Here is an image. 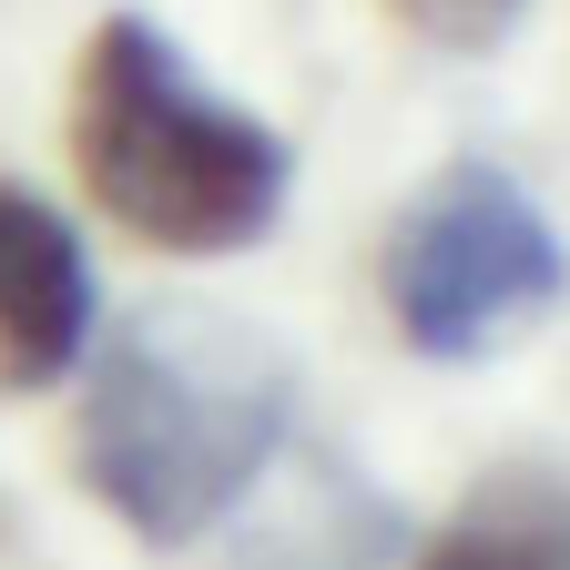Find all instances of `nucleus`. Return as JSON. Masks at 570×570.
Returning <instances> with one entry per match:
<instances>
[{"label": "nucleus", "instance_id": "f03ea898", "mask_svg": "<svg viewBox=\"0 0 570 570\" xmlns=\"http://www.w3.org/2000/svg\"><path fill=\"white\" fill-rule=\"evenodd\" d=\"M71 174L154 255H245L296 194V142L225 102L142 11H112L71 61Z\"/></svg>", "mask_w": 570, "mask_h": 570}, {"label": "nucleus", "instance_id": "0eeeda50", "mask_svg": "<svg viewBox=\"0 0 570 570\" xmlns=\"http://www.w3.org/2000/svg\"><path fill=\"white\" fill-rule=\"evenodd\" d=\"M387 21L417 31L428 51H499L530 21V0H387Z\"/></svg>", "mask_w": 570, "mask_h": 570}, {"label": "nucleus", "instance_id": "39448f33", "mask_svg": "<svg viewBox=\"0 0 570 570\" xmlns=\"http://www.w3.org/2000/svg\"><path fill=\"white\" fill-rule=\"evenodd\" d=\"M407 550L417 540L397 520V499H377L336 459H306V479L245 520L225 570H407Z\"/></svg>", "mask_w": 570, "mask_h": 570}, {"label": "nucleus", "instance_id": "f257e3e1", "mask_svg": "<svg viewBox=\"0 0 570 570\" xmlns=\"http://www.w3.org/2000/svg\"><path fill=\"white\" fill-rule=\"evenodd\" d=\"M285 439H296V356L255 316L204 296H154L122 326H92L71 459H82V489L142 550H184L225 530L275 479Z\"/></svg>", "mask_w": 570, "mask_h": 570}, {"label": "nucleus", "instance_id": "423d86ee", "mask_svg": "<svg viewBox=\"0 0 570 570\" xmlns=\"http://www.w3.org/2000/svg\"><path fill=\"white\" fill-rule=\"evenodd\" d=\"M407 570H570V469L510 459L407 550Z\"/></svg>", "mask_w": 570, "mask_h": 570}, {"label": "nucleus", "instance_id": "20e7f679", "mask_svg": "<svg viewBox=\"0 0 570 570\" xmlns=\"http://www.w3.org/2000/svg\"><path fill=\"white\" fill-rule=\"evenodd\" d=\"M102 326L82 225L31 184H0V387H61Z\"/></svg>", "mask_w": 570, "mask_h": 570}, {"label": "nucleus", "instance_id": "7ed1b4c3", "mask_svg": "<svg viewBox=\"0 0 570 570\" xmlns=\"http://www.w3.org/2000/svg\"><path fill=\"white\" fill-rule=\"evenodd\" d=\"M377 296L407 356L479 367L570 296V245L520 174H499L489 154H459L428 194L397 204L377 245Z\"/></svg>", "mask_w": 570, "mask_h": 570}]
</instances>
